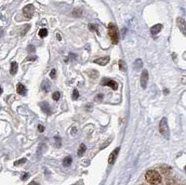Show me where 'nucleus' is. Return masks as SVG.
I'll use <instances>...</instances> for the list:
<instances>
[{
    "label": "nucleus",
    "mask_w": 186,
    "mask_h": 185,
    "mask_svg": "<svg viewBox=\"0 0 186 185\" xmlns=\"http://www.w3.org/2000/svg\"><path fill=\"white\" fill-rule=\"evenodd\" d=\"M17 93L18 94H20V95H26L27 93V89L26 87L23 85V84H21V83H19L18 84V86H17Z\"/></svg>",
    "instance_id": "11"
},
{
    "label": "nucleus",
    "mask_w": 186,
    "mask_h": 185,
    "mask_svg": "<svg viewBox=\"0 0 186 185\" xmlns=\"http://www.w3.org/2000/svg\"><path fill=\"white\" fill-rule=\"evenodd\" d=\"M108 34H109L113 44H114V45L118 44V42H119V35H118L117 28H116V26L114 24H109V25H108Z\"/></svg>",
    "instance_id": "2"
},
{
    "label": "nucleus",
    "mask_w": 186,
    "mask_h": 185,
    "mask_svg": "<svg viewBox=\"0 0 186 185\" xmlns=\"http://www.w3.org/2000/svg\"><path fill=\"white\" fill-rule=\"evenodd\" d=\"M103 98H104V95H103V94H99V95L96 97V99H97V100H102Z\"/></svg>",
    "instance_id": "29"
},
{
    "label": "nucleus",
    "mask_w": 186,
    "mask_h": 185,
    "mask_svg": "<svg viewBox=\"0 0 186 185\" xmlns=\"http://www.w3.org/2000/svg\"><path fill=\"white\" fill-rule=\"evenodd\" d=\"M146 181L152 185H160L162 182V177L157 170H148L145 174Z\"/></svg>",
    "instance_id": "1"
},
{
    "label": "nucleus",
    "mask_w": 186,
    "mask_h": 185,
    "mask_svg": "<svg viewBox=\"0 0 186 185\" xmlns=\"http://www.w3.org/2000/svg\"><path fill=\"white\" fill-rule=\"evenodd\" d=\"M28 177H29V174L26 173V174H24V176H23V177H22V180H23V181H25V180H27V178H28Z\"/></svg>",
    "instance_id": "28"
},
{
    "label": "nucleus",
    "mask_w": 186,
    "mask_h": 185,
    "mask_svg": "<svg viewBox=\"0 0 186 185\" xmlns=\"http://www.w3.org/2000/svg\"><path fill=\"white\" fill-rule=\"evenodd\" d=\"M36 60V56H30L29 58H27V61H35Z\"/></svg>",
    "instance_id": "26"
},
{
    "label": "nucleus",
    "mask_w": 186,
    "mask_h": 185,
    "mask_svg": "<svg viewBox=\"0 0 186 185\" xmlns=\"http://www.w3.org/2000/svg\"><path fill=\"white\" fill-rule=\"evenodd\" d=\"M28 185H39L37 182H30Z\"/></svg>",
    "instance_id": "30"
},
{
    "label": "nucleus",
    "mask_w": 186,
    "mask_h": 185,
    "mask_svg": "<svg viewBox=\"0 0 186 185\" xmlns=\"http://www.w3.org/2000/svg\"><path fill=\"white\" fill-rule=\"evenodd\" d=\"M17 71H18V63L15 62V61H13V62L10 64V74H11L12 76H14V75H16Z\"/></svg>",
    "instance_id": "13"
},
{
    "label": "nucleus",
    "mask_w": 186,
    "mask_h": 185,
    "mask_svg": "<svg viewBox=\"0 0 186 185\" xmlns=\"http://www.w3.org/2000/svg\"><path fill=\"white\" fill-rule=\"evenodd\" d=\"M54 141H55V145H56V147L60 148V147L61 146V138H60V137H58V136L54 137Z\"/></svg>",
    "instance_id": "19"
},
{
    "label": "nucleus",
    "mask_w": 186,
    "mask_h": 185,
    "mask_svg": "<svg viewBox=\"0 0 186 185\" xmlns=\"http://www.w3.org/2000/svg\"><path fill=\"white\" fill-rule=\"evenodd\" d=\"M86 150H87L86 145H85L84 143H81L79 148H78V150H77V156H82L86 153Z\"/></svg>",
    "instance_id": "14"
},
{
    "label": "nucleus",
    "mask_w": 186,
    "mask_h": 185,
    "mask_svg": "<svg viewBox=\"0 0 186 185\" xmlns=\"http://www.w3.org/2000/svg\"><path fill=\"white\" fill-rule=\"evenodd\" d=\"M119 68L123 72H126L127 71V64H126V62L123 60L119 61Z\"/></svg>",
    "instance_id": "17"
},
{
    "label": "nucleus",
    "mask_w": 186,
    "mask_h": 185,
    "mask_svg": "<svg viewBox=\"0 0 186 185\" xmlns=\"http://www.w3.org/2000/svg\"><path fill=\"white\" fill-rule=\"evenodd\" d=\"M177 24L179 26V29L180 31L183 33V34H186V23L185 20L183 19V18H178L177 19Z\"/></svg>",
    "instance_id": "8"
},
{
    "label": "nucleus",
    "mask_w": 186,
    "mask_h": 185,
    "mask_svg": "<svg viewBox=\"0 0 186 185\" xmlns=\"http://www.w3.org/2000/svg\"><path fill=\"white\" fill-rule=\"evenodd\" d=\"M57 39L58 40H61V36L60 35V34H57Z\"/></svg>",
    "instance_id": "31"
},
{
    "label": "nucleus",
    "mask_w": 186,
    "mask_h": 185,
    "mask_svg": "<svg viewBox=\"0 0 186 185\" xmlns=\"http://www.w3.org/2000/svg\"><path fill=\"white\" fill-rule=\"evenodd\" d=\"M109 61H110V57L109 56H105V57H102V58H99V59L95 60L94 61V63H97L99 65L104 66V65H106Z\"/></svg>",
    "instance_id": "9"
},
{
    "label": "nucleus",
    "mask_w": 186,
    "mask_h": 185,
    "mask_svg": "<svg viewBox=\"0 0 186 185\" xmlns=\"http://www.w3.org/2000/svg\"><path fill=\"white\" fill-rule=\"evenodd\" d=\"M39 106H40V108L42 109V111H43L45 114H51V109H50V104H49L48 103H46V102L40 103H39Z\"/></svg>",
    "instance_id": "10"
},
{
    "label": "nucleus",
    "mask_w": 186,
    "mask_h": 185,
    "mask_svg": "<svg viewBox=\"0 0 186 185\" xmlns=\"http://www.w3.org/2000/svg\"><path fill=\"white\" fill-rule=\"evenodd\" d=\"M78 98H79V92H78V90H77V89H75V90L73 91L72 99H73L74 101H76V100H77Z\"/></svg>",
    "instance_id": "20"
},
{
    "label": "nucleus",
    "mask_w": 186,
    "mask_h": 185,
    "mask_svg": "<svg viewBox=\"0 0 186 185\" xmlns=\"http://www.w3.org/2000/svg\"><path fill=\"white\" fill-rule=\"evenodd\" d=\"M148 80H149V74L147 70H143L141 75V86L143 89L146 88L147 84H148Z\"/></svg>",
    "instance_id": "6"
},
{
    "label": "nucleus",
    "mask_w": 186,
    "mask_h": 185,
    "mask_svg": "<svg viewBox=\"0 0 186 185\" xmlns=\"http://www.w3.org/2000/svg\"><path fill=\"white\" fill-rule=\"evenodd\" d=\"M2 92H3V89H2V87H1V86H0V94H2Z\"/></svg>",
    "instance_id": "33"
},
{
    "label": "nucleus",
    "mask_w": 186,
    "mask_h": 185,
    "mask_svg": "<svg viewBox=\"0 0 186 185\" xmlns=\"http://www.w3.org/2000/svg\"><path fill=\"white\" fill-rule=\"evenodd\" d=\"M44 130H45V129H44V127H43V126H41V125H39V126H38V130H39V132H43V131H44Z\"/></svg>",
    "instance_id": "27"
},
{
    "label": "nucleus",
    "mask_w": 186,
    "mask_h": 185,
    "mask_svg": "<svg viewBox=\"0 0 186 185\" xmlns=\"http://www.w3.org/2000/svg\"><path fill=\"white\" fill-rule=\"evenodd\" d=\"M142 65H143V62H142V61L141 60V59H137L136 61H135V62H134V67L136 68V69H141V67H142Z\"/></svg>",
    "instance_id": "16"
},
{
    "label": "nucleus",
    "mask_w": 186,
    "mask_h": 185,
    "mask_svg": "<svg viewBox=\"0 0 186 185\" xmlns=\"http://www.w3.org/2000/svg\"><path fill=\"white\" fill-rule=\"evenodd\" d=\"M38 34H39V36H40L41 38H44V37H46V36L48 35V30L45 29V28H43V29H41V30L39 31Z\"/></svg>",
    "instance_id": "18"
},
{
    "label": "nucleus",
    "mask_w": 186,
    "mask_h": 185,
    "mask_svg": "<svg viewBox=\"0 0 186 185\" xmlns=\"http://www.w3.org/2000/svg\"><path fill=\"white\" fill-rule=\"evenodd\" d=\"M162 30V24H156L151 28V34L152 35H157L158 33H160V31Z\"/></svg>",
    "instance_id": "12"
},
{
    "label": "nucleus",
    "mask_w": 186,
    "mask_h": 185,
    "mask_svg": "<svg viewBox=\"0 0 186 185\" xmlns=\"http://www.w3.org/2000/svg\"><path fill=\"white\" fill-rule=\"evenodd\" d=\"M166 93V95H167L168 93H169V91H168V89H164V94Z\"/></svg>",
    "instance_id": "32"
},
{
    "label": "nucleus",
    "mask_w": 186,
    "mask_h": 185,
    "mask_svg": "<svg viewBox=\"0 0 186 185\" xmlns=\"http://www.w3.org/2000/svg\"><path fill=\"white\" fill-rule=\"evenodd\" d=\"M159 132L166 139L169 138V128H168V124H167V119L166 117H163L160 121Z\"/></svg>",
    "instance_id": "3"
},
{
    "label": "nucleus",
    "mask_w": 186,
    "mask_h": 185,
    "mask_svg": "<svg viewBox=\"0 0 186 185\" xmlns=\"http://www.w3.org/2000/svg\"><path fill=\"white\" fill-rule=\"evenodd\" d=\"M102 86H107L110 87L111 88H113L114 90H116L118 88V84L114 81V80L109 79V78H104L101 82Z\"/></svg>",
    "instance_id": "4"
},
{
    "label": "nucleus",
    "mask_w": 186,
    "mask_h": 185,
    "mask_svg": "<svg viewBox=\"0 0 186 185\" xmlns=\"http://www.w3.org/2000/svg\"><path fill=\"white\" fill-rule=\"evenodd\" d=\"M23 12H24V16L26 18V19H31L34 15V12H35V8L33 5H27L26 7L24 8L23 9Z\"/></svg>",
    "instance_id": "5"
},
{
    "label": "nucleus",
    "mask_w": 186,
    "mask_h": 185,
    "mask_svg": "<svg viewBox=\"0 0 186 185\" xmlns=\"http://www.w3.org/2000/svg\"><path fill=\"white\" fill-rule=\"evenodd\" d=\"M25 162H26V158H23L21 159V160H19V161H17V162H15L14 165H15V166H19V165L24 164V163H25Z\"/></svg>",
    "instance_id": "23"
},
{
    "label": "nucleus",
    "mask_w": 186,
    "mask_h": 185,
    "mask_svg": "<svg viewBox=\"0 0 186 185\" xmlns=\"http://www.w3.org/2000/svg\"><path fill=\"white\" fill-rule=\"evenodd\" d=\"M50 77L51 78H56V70L53 69V70H51V72H50Z\"/></svg>",
    "instance_id": "24"
},
{
    "label": "nucleus",
    "mask_w": 186,
    "mask_h": 185,
    "mask_svg": "<svg viewBox=\"0 0 186 185\" xmlns=\"http://www.w3.org/2000/svg\"><path fill=\"white\" fill-rule=\"evenodd\" d=\"M72 161H73V159L71 156H67V157H65V158L63 159V161H62V165H63V166H69L71 164H72Z\"/></svg>",
    "instance_id": "15"
},
{
    "label": "nucleus",
    "mask_w": 186,
    "mask_h": 185,
    "mask_svg": "<svg viewBox=\"0 0 186 185\" xmlns=\"http://www.w3.org/2000/svg\"><path fill=\"white\" fill-rule=\"evenodd\" d=\"M28 51L29 52H35V48L34 46H29L28 47Z\"/></svg>",
    "instance_id": "25"
},
{
    "label": "nucleus",
    "mask_w": 186,
    "mask_h": 185,
    "mask_svg": "<svg viewBox=\"0 0 186 185\" xmlns=\"http://www.w3.org/2000/svg\"><path fill=\"white\" fill-rule=\"evenodd\" d=\"M119 151H120V147H117V148H115V149L111 153V155H110V156H109V158H108V163H109V164H114V161L116 160L117 156H118Z\"/></svg>",
    "instance_id": "7"
},
{
    "label": "nucleus",
    "mask_w": 186,
    "mask_h": 185,
    "mask_svg": "<svg viewBox=\"0 0 186 185\" xmlns=\"http://www.w3.org/2000/svg\"><path fill=\"white\" fill-rule=\"evenodd\" d=\"M88 28H89V30H90V31H95L98 34H100L99 30H98V26H97V25H95V24H89V25H88Z\"/></svg>",
    "instance_id": "22"
},
{
    "label": "nucleus",
    "mask_w": 186,
    "mask_h": 185,
    "mask_svg": "<svg viewBox=\"0 0 186 185\" xmlns=\"http://www.w3.org/2000/svg\"><path fill=\"white\" fill-rule=\"evenodd\" d=\"M60 98H61V93L59 91H56V92H54L52 94V99L54 101H59Z\"/></svg>",
    "instance_id": "21"
}]
</instances>
